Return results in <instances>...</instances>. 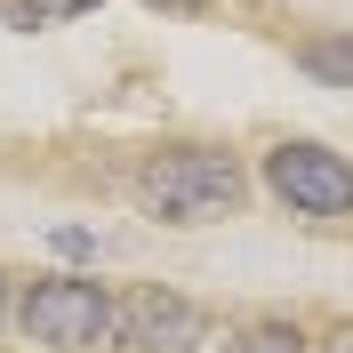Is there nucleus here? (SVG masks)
Wrapping results in <instances>:
<instances>
[{
    "mask_svg": "<svg viewBox=\"0 0 353 353\" xmlns=\"http://www.w3.org/2000/svg\"><path fill=\"white\" fill-rule=\"evenodd\" d=\"M241 193L249 176L225 145H161V153L137 161V201L169 225H217L241 209Z\"/></svg>",
    "mask_w": 353,
    "mask_h": 353,
    "instance_id": "nucleus-1",
    "label": "nucleus"
},
{
    "mask_svg": "<svg viewBox=\"0 0 353 353\" xmlns=\"http://www.w3.org/2000/svg\"><path fill=\"white\" fill-rule=\"evenodd\" d=\"M8 313H17V305H8V273H0V321H8Z\"/></svg>",
    "mask_w": 353,
    "mask_h": 353,
    "instance_id": "nucleus-10",
    "label": "nucleus"
},
{
    "mask_svg": "<svg viewBox=\"0 0 353 353\" xmlns=\"http://www.w3.org/2000/svg\"><path fill=\"white\" fill-rule=\"evenodd\" d=\"M145 8H161V17H201V8H217V0H145Z\"/></svg>",
    "mask_w": 353,
    "mask_h": 353,
    "instance_id": "nucleus-8",
    "label": "nucleus"
},
{
    "mask_svg": "<svg viewBox=\"0 0 353 353\" xmlns=\"http://www.w3.org/2000/svg\"><path fill=\"white\" fill-rule=\"evenodd\" d=\"M265 185L297 217H353V161L313 145V137H281L265 153Z\"/></svg>",
    "mask_w": 353,
    "mask_h": 353,
    "instance_id": "nucleus-3",
    "label": "nucleus"
},
{
    "mask_svg": "<svg viewBox=\"0 0 353 353\" xmlns=\"http://www.w3.org/2000/svg\"><path fill=\"white\" fill-rule=\"evenodd\" d=\"M17 330L48 353H97L112 345V289L88 273H48L17 297Z\"/></svg>",
    "mask_w": 353,
    "mask_h": 353,
    "instance_id": "nucleus-2",
    "label": "nucleus"
},
{
    "mask_svg": "<svg viewBox=\"0 0 353 353\" xmlns=\"http://www.w3.org/2000/svg\"><path fill=\"white\" fill-rule=\"evenodd\" d=\"M313 353H353V321H337V330L321 337V345H313Z\"/></svg>",
    "mask_w": 353,
    "mask_h": 353,
    "instance_id": "nucleus-9",
    "label": "nucleus"
},
{
    "mask_svg": "<svg viewBox=\"0 0 353 353\" xmlns=\"http://www.w3.org/2000/svg\"><path fill=\"white\" fill-rule=\"evenodd\" d=\"M297 65H305L321 88H353V32H321V41H305Z\"/></svg>",
    "mask_w": 353,
    "mask_h": 353,
    "instance_id": "nucleus-5",
    "label": "nucleus"
},
{
    "mask_svg": "<svg viewBox=\"0 0 353 353\" xmlns=\"http://www.w3.org/2000/svg\"><path fill=\"white\" fill-rule=\"evenodd\" d=\"M88 8H105V0H0V17L17 24V32H48V24H72Z\"/></svg>",
    "mask_w": 353,
    "mask_h": 353,
    "instance_id": "nucleus-6",
    "label": "nucleus"
},
{
    "mask_svg": "<svg viewBox=\"0 0 353 353\" xmlns=\"http://www.w3.org/2000/svg\"><path fill=\"white\" fill-rule=\"evenodd\" d=\"M201 330H209V313H201L193 297L161 289V281L112 297V345H121V353H193Z\"/></svg>",
    "mask_w": 353,
    "mask_h": 353,
    "instance_id": "nucleus-4",
    "label": "nucleus"
},
{
    "mask_svg": "<svg viewBox=\"0 0 353 353\" xmlns=\"http://www.w3.org/2000/svg\"><path fill=\"white\" fill-rule=\"evenodd\" d=\"M225 353H313L297 321H249V330L225 337Z\"/></svg>",
    "mask_w": 353,
    "mask_h": 353,
    "instance_id": "nucleus-7",
    "label": "nucleus"
}]
</instances>
